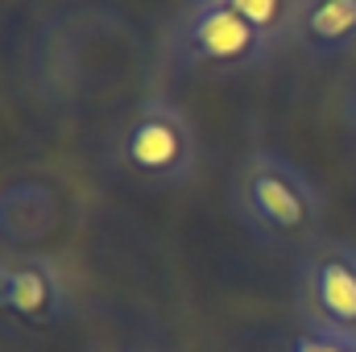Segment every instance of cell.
<instances>
[{"label": "cell", "mask_w": 356, "mask_h": 352, "mask_svg": "<svg viewBox=\"0 0 356 352\" xmlns=\"http://www.w3.org/2000/svg\"><path fill=\"white\" fill-rule=\"evenodd\" d=\"M232 216L266 249H307L319 241L323 191L277 150H253L232 178Z\"/></svg>", "instance_id": "obj_1"}, {"label": "cell", "mask_w": 356, "mask_h": 352, "mask_svg": "<svg viewBox=\"0 0 356 352\" xmlns=\"http://www.w3.org/2000/svg\"><path fill=\"white\" fill-rule=\"evenodd\" d=\"M277 54L241 13L220 0H191L175 17L166 33V63L170 71H199V75H241L257 71Z\"/></svg>", "instance_id": "obj_2"}, {"label": "cell", "mask_w": 356, "mask_h": 352, "mask_svg": "<svg viewBox=\"0 0 356 352\" xmlns=\"http://www.w3.org/2000/svg\"><path fill=\"white\" fill-rule=\"evenodd\" d=\"M112 158L137 182L170 191V186H182L195 175L199 137H195L191 116L175 99L149 95L120 120V129L112 137Z\"/></svg>", "instance_id": "obj_3"}, {"label": "cell", "mask_w": 356, "mask_h": 352, "mask_svg": "<svg viewBox=\"0 0 356 352\" xmlns=\"http://www.w3.org/2000/svg\"><path fill=\"white\" fill-rule=\"evenodd\" d=\"M294 298L302 328L356 340V245L340 237L311 241L294 265Z\"/></svg>", "instance_id": "obj_4"}, {"label": "cell", "mask_w": 356, "mask_h": 352, "mask_svg": "<svg viewBox=\"0 0 356 352\" xmlns=\"http://www.w3.org/2000/svg\"><path fill=\"white\" fill-rule=\"evenodd\" d=\"M0 315L25 328H58L71 315V282L50 253H0Z\"/></svg>", "instance_id": "obj_5"}, {"label": "cell", "mask_w": 356, "mask_h": 352, "mask_svg": "<svg viewBox=\"0 0 356 352\" xmlns=\"http://www.w3.org/2000/svg\"><path fill=\"white\" fill-rule=\"evenodd\" d=\"M63 220L58 191L42 178H13L0 186V245L29 249L50 237Z\"/></svg>", "instance_id": "obj_6"}, {"label": "cell", "mask_w": 356, "mask_h": 352, "mask_svg": "<svg viewBox=\"0 0 356 352\" xmlns=\"http://www.w3.org/2000/svg\"><path fill=\"white\" fill-rule=\"evenodd\" d=\"M294 42L311 54H344L356 46V0H302Z\"/></svg>", "instance_id": "obj_7"}, {"label": "cell", "mask_w": 356, "mask_h": 352, "mask_svg": "<svg viewBox=\"0 0 356 352\" xmlns=\"http://www.w3.org/2000/svg\"><path fill=\"white\" fill-rule=\"evenodd\" d=\"M220 4L241 13L273 46L294 42V25H298V13H302V0H220Z\"/></svg>", "instance_id": "obj_8"}, {"label": "cell", "mask_w": 356, "mask_h": 352, "mask_svg": "<svg viewBox=\"0 0 356 352\" xmlns=\"http://www.w3.org/2000/svg\"><path fill=\"white\" fill-rule=\"evenodd\" d=\"M286 352H356V340L332 336V332H319V328H298V332L290 336Z\"/></svg>", "instance_id": "obj_9"}]
</instances>
